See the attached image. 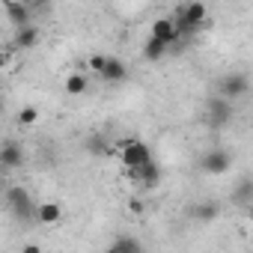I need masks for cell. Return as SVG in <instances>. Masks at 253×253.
<instances>
[{"instance_id": "6da1fadb", "label": "cell", "mask_w": 253, "mask_h": 253, "mask_svg": "<svg viewBox=\"0 0 253 253\" xmlns=\"http://www.w3.org/2000/svg\"><path fill=\"white\" fill-rule=\"evenodd\" d=\"M206 15H209V12H206V3H203V0H185V3L176 6L173 24H176L179 36L188 39V36H197L200 30L209 27V18H206Z\"/></svg>"}, {"instance_id": "7a4b0ae2", "label": "cell", "mask_w": 253, "mask_h": 253, "mask_svg": "<svg viewBox=\"0 0 253 253\" xmlns=\"http://www.w3.org/2000/svg\"><path fill=\"white\" fill-rule=\"evenodd\" d=\"M6 200H9V206H12V214H15L21 223L36 220V203L30 200V194H27L24 188H9Z\"/></svg>"}, {"instance_id": "3957f363", "label": "cell", "mask_w": 253, "mask_h": 253, "mask_svg": "<svg viewBox=\"0 0 253 253\" xmlns=\"http://www.w3.org/2000/svg\"><path fill=\"white\" fill-rule=\"evenodd\" d=\"M247 89H250V78H247L244 72H232V75H223V78L217 81V95H223V98H229V101L241 98Z\"/></svg>"}, {"instance_id": "277c9868", "label": "cell", "mask_w": 253, "mask_h": 253, "mask_svg": "<svg viewBox=\"0 0 253 253\" xmlns=\"http://www.w3.org/2000/svg\"><path fill=\"white\" fill-rule=\"evenodd\" d=\"M149 158H152V149H149L143 140H125V143H122V155H119V161H122L125 170L140 167V164H146Z\"/></svg>"}, {"instance_id": "5b68a950", "label": "cell", "mask_w": 253, "mask_h": 253, "mask_svg": "<svg viewBox=\"0 0 253 253\" xmlns=\"http://www.w3.org/2000/svg\"><path fill=\"white\" fill-rule=\"evenodd\" d=\"M206 119H209V125H214V128L229 125V119H232V101L223 98V95H214V98L206 104Z\"/></svg>"}, {"instance_id": "8992f818", "label": "cell", "mask_w": 253, "mask_h": 253, "mask_svg": "<svg viewBox=\"0 0 253 253\" xmlns=\"http://www.w3.org/2000/svg\"><path fill=\"white\" fill-rule=\"evenodd\" d=\"M200 167H203L209 176H223V173H229V167H232V155H229L226 149H211V152L203 155Z\"/></svg>"}, {"instance_id": "52a82bcc", "label": "cell", "mask_w": 253, "mask_h": 253, "mask_svg": "<svg viewBox=\"0 0 253 253\" xmlns=\"http://www.w3.org/2000/svg\"><path fill=\"white\" fill-rule=\"evenodd\" d=\"M128 176H131L134 182L146 185V188H155V185L161 182V164H158L155 158H149L146 164H140V167H131V170H128Z\"/></svg>"}, {"instance_id": "ba28073f", "label": "cell", "mask_w": 253, "mask_h": 253, "mask_svg": "<svg viewBox=\"0 0 253 253\" xmlns=\"http://www.w3.org/2000/svg\"><path fill=\"white\" fill-rule=\"evenodd\" d=\"M98 75H101V81H104V84H110V86H113V84H122L125 78H128V69H125V63H122L119 57H107Z\"/></svg>"}, {"instance_id": "9c48e42d", "label": "cell", "mask_w": 253, "mask_h": 253, "mask_svg": "<svg viewBox=\"0 0 253 253\" xmlns=\"http://www.w3.org/2000/svg\"><path fill=\"white\" fill-rule=\"evenodd\" d=\"M152 36L155 39H161L164 45H179L182 42V36H179V30H176V24H173V18H158L155 24H152Z\"/></svg>"}, {"instance_id": "30bf717a", "label": "cell", "mask_w": 253, "mask_h": 253, "mask_svg": "<svg viewBox=\"0 0 253 253\" xmlns=\"http://www.w3.org/2000/svg\"><path fill=\"white\" fill-rule=\"evenodd\" d=\"M24 164V149L18 146V143H3L0 146V167H6V170H15V167H21Z\"/></svg>"}, {"instance_id": "8fae6325", "label": "cell", "mask_w": 253, "mask_h": 253, "mask_svg": "<svg viewBox=\"0 0 253 253\" xmlns=\"http://www.w3.org/2000/svg\"><path fill=\"white\" fill-rule=\"evenodd\" d=\"M36 220L42 226H57L63 220V206L60 203H39L36 206Z\"/></svg>"}, {"instance_id": "7c38bea8", "label": "cell", "mask_w": 253, "mask_h": 253, "mask_svg": "<svg viewBox=\"0 0 253 253\" xmlns=\"http://www.w3.org/2000/svg\"><path fill=\"white\" fill-rule=\"evenodd\" d=\"M3 6H6V18L21 27V24H30V6L21 3V0H3Z\"/></svg>"}, {"instance_id": "4fadbf2b", "label": "cell", "mask_w": 253, "mask_h": 253, "mask_svg": "<svg viewBox=\"0 0 253 253\" xmlns=\"http://www.w3.org/2000/svg\"><path fill=\"white\" fill-rule=\"evenodd\" d=\"M39 45V27L36 24H21L15 30V48L27 51V48H36Z\"/></svg>"}, {"instance_id": "5bb4252c", "label": "cell", "mask_w": 253, "mask_h": 253, "mask_svg": "<svg viewBox=\"0 0 253 253\" xmlns=\"http://www.w3.org/2000/svg\"><path fill=\"white\" fill-rule=\"evenodd\" d=\"M167 51H170V45H164V42H161V39H155V36H149V39H146V45H143V57H146L149 63L164 60V57H167Z\"/></svg>"}, {"instance_id": "9a60e30c", "label": "cell", "mask_w": 253, "mask_h": 253, "mask_svg": "<svg viewBox=\"0 0 253 253\" xmlns=\"http://www.w3.org/2000/svg\"><path fill=\"white\" fill-rule=\"evenodd\" d=\"M86 86H89V81H86L84 72H72V75L63 81V89H66L69 95H81V92H86Z\"/></svg>"}, {"instance_id": "2e32d148", "label": "cell", "mask_w": 253, "mask_h": 253, "mask_svg": "<svg viewBox=\"0 0 253 253\" xmlns=\"http://www.w3.org/2000/svg\"><path fill=\"white\" fill-rule=\"evenodd\" d=\"M86 152L104 158V155H110V143H107L101 134H89V137H86Z\"/></svg>"}, {"instance_id": "e0dca14e", "label": "cell", "mask_w": 253, "mask_h": 253, "mask_svg": "<svg viewBox=\"0 0 253 253\" xmlns=\"http://www.w3.org/2000/svg\"><path fill=\"white\" fill-rule=\"evenodd\" d=\"M217 211H220V209H217V203H211V200H209V203H200V206L194 209L197 220H214V217H217Z\"/></svg>"}, {"instance_id": "ac0fdd59", "label": "cell", "mask_w": 253, "mask_h": 253, "mask_svg": "<svg viewBox=\"0 0 253 253\" xmlns=\"http://www.w3.org/2000/svg\"><path fill=\"white\" fill-rule=\"evenodd\" d=\"M18 122L24 125V128H30V125H36V122H39V110H36V107H30V104H27V107H21V110H18Z\"/></svg>"}, {"instance_id": "d6986e66", "label": "cell", "mask_w": 253, "mask_h": 253, "mask_svg": "<svg viewBox=\"0 0 253 253\" xmlns=\"http://www.w3.org/2000/svg\"><path fill=\"white\" fill-rule=\"evenodd\" d=\"M110 250H140V241L137 238H119L110 244Z\"/></svg>"}, {"instance_id": "ffe728a7", "label": "cell", "mask_w": 253, "mask_h": 253, "mask_svg": "<svg viewBox=\"0 0 253 253\" xmlns=\"http://www.w3.org/2000/svg\"><path fill=\"white\" fill-rule=\"evenodd\" d=\"M250 197H253V182L250 179H241V188H238V203H250Z\"/></svg>"}, {"instance_id": "44dd1931", "label": "cell", "mask_w": 253, "mask_h": 253, "mask_svg": "<svg viewBox=\"0 0 253 253\" xmlns=\"http://www.w3.org/2000/svg\"><path fill=\"white\" fill-rule=\"evenodd\" d=\"M104 54H92L89 60H86V69H92V72H101V66H104Z\"/></svg>"}, {"instance_id": "7402d4cb", "label": "cell", "mask_w": 253, "mask_h": 253, "mask_svg": "<svg viewBox=\"0 0 253 253\" xmlns=\"http://www.w3.org/2000/svg\"><path fill=\"white\" fill-rule=\"evenodd\" d=\"M33 3H51V0H33Z\"/></svg>"}, {"instance_id": "603a6c76", "label": "cell", "mask_w": 253, "mask_h": 253, "mask_svg": "<svg viewBox=\"0 0 253 253\" xmlns=\"http://www.w3.org/2000/svg\"><path fill=\"white\" fill-rule=\"evenodd\" d=\"M0 110H3V98H0Z\"/></svg>"}]
</instances>
